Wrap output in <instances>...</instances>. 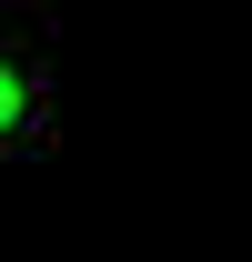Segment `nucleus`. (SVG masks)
I'll list each match as a JSON object with an SVG mask.
<instances>
[{
  "label": "nucleus",
  "mask_w": 252,
  "mask_h": 262,
  "mask_svg": "<svg viewBox=\"0 0 252 262\" xmlns=\"http://www.w3.org/2000/svg\"><path fill=\"white\" fill-rule=\"evenodd\" d=\"M51 141V61H40V40L0 31V162H20Z\"/></svg>",
  "instance_id": "1"
}]
</instances>
